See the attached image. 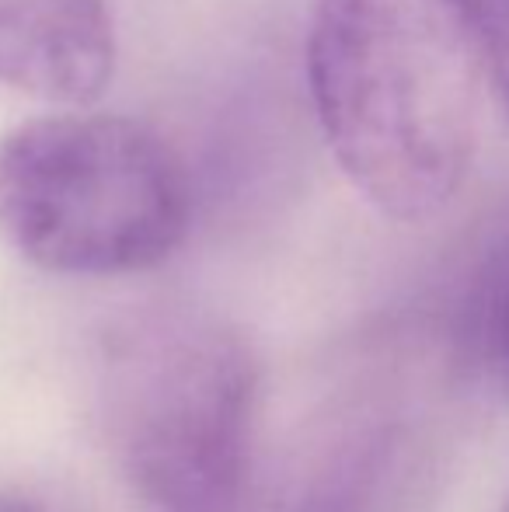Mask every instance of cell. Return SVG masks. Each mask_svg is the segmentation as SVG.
Returning a JSON list of instances; mask_svg holds the SVG:
<instances>
[{
	"mask_svg": "<svg viewBox=\"0 0 509 512\" xmlns=\"http://www.w3.org/2000/svg\"><path fill=\"white\" fill-rule=\"evenodd\" d=\"M189 220V171L143 122L88 105L0 133V244L39 269L147 272L182 248Z\"/></svg>",
	"mask_w": 509,
	"mask_h": 512,
	"instance_id": "2",
	"label": "cell"
},
{
	"mask_svg": "<svg viewBox=\"0 0 509 512\" xmlns=\"http://www.w3.org/2000/svg\"><path fill=\"white\" fill-rule=\"evenodd\" d=\"M499 512H509V495H506V502H503V506H499Z\"/></svg>",
	"mask_w": 509,
	"mask_h": 512,
	"instance_id": "8",
	"label": "cell"
},
{
	"mask_svg": "<svg viewBox=\"0 0 509 512\" xmlns=\"http://www.w3.org/2000/svg\"><path fill=\"white\" fill-rule=\"evenodd\" d=\"M304 67L321 136L377 213L422 223L454 203L492 95L471 0H314Z\"/></svg>",
	"mask_w": 509,
	"mask_h": 512,
	"instance_id": "1",
	"label": "cell"
},
{
	"mask_svg": "<svg viewBox=\"0 0 509 512\" xmlns=\"http://www.w3.org/2000/svg\"><path fill=\"white\" fill-rule=\"evenodd\" d=\"M109 446L157 512H238L255 415V359L192 310H147L102 349Z\"/></svg>",
	"mask_w": 509,
	"mask_h": 512,
	"instance_id": "3",
	"label": "cell"
},
{
	"mask_svg": "<svg viewBox=\"0 0 509 512\" xmlns=\"http://www.w3.org/2000/svg\"><path fill=\"white\" fill-rule=\"evenodd\" d=\"M485 67H489L492 98L509 119V0H471Z\"/></svg>",
	"mask_w": 509,
	"mask_h": 512,
	"instance_id": "5",
	"label": "cell"
},
{
	"mask_svg": "<svg viewBox=\"0 0 509 512\" xmlns=\"http://www.w3.org/2000/svg\"><path fill=\"white\" fill-rule=\"evenodd\" d=\"M0 512H39L28 499L21 495H0Z\"/></svg>",
	"mask_w": 509,
	"mask_h": 512,
	"instance_id": "7",
	"label": "cell"
},
{
	"mask_svg": "<svg viewBox=\"0 0 509 512\" xmlns=\"http://www.w3.org/2000/svg\"><path fill=\"white\" fill-rule=\"evenodd\" d=\"M119 35L109 0H0V88L53 108L109 91Z\"/></svg>",
	"mask_w": 509,
	"mask_h": 512,
	"instance_id": "4",
	"label": "cell"
},
{
	"mask_svg": "<svg viewBox=\"0 0 509 512\" xmlns=\"http://www.w3.org/2000/svg\"><path fill=\"white\" fill-rule=\"evenodd\" d=\"M492 338H496V356L509 380V272L503 279V290L496 297V314H492Z\"/></svg>",
	"mask_w": 509,
	"mask_h": 512,
	"instance_id": "6",
	"label": "cell"
}]
</instances>
